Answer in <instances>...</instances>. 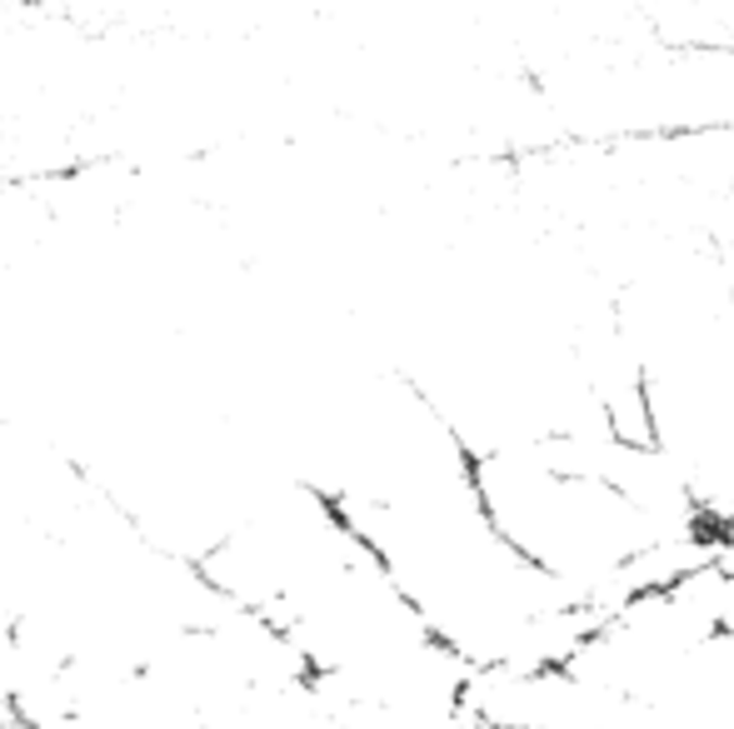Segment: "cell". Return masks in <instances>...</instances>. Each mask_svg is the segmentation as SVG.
Masks as SVG:
<instances>
[{"mask_svg": "<svg viewBox=\"0 0 734 729\" xmlns=\"http://www.w3.org/2000/svg\"><path fill=\"white\" fill-rule=\"evenodd\" d=\"M340 515L470 675L560 669L595 630L599 615L540 575L495 530L474 480L390 505H350Z\"/></svg>", "mask_w": 734, "mask_h": 729, "instance_id": "cell-1", "label": "cell"}, {"mask_svg": "<svg viewBox=\"0 0 734 729\" xmlns=\"http://www.w3.org/2000/svg\"><path fill=\"white\" fill-rule=\"evenodd\" d=\"M645 440L670 460L714 535L734 525V360L640 380Z\"/></svg>", "mask_w": 734, "mask_h": 729, "instance_id": "cell-2", "label": "cell"}]
</instances>
